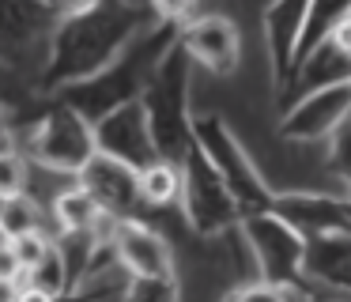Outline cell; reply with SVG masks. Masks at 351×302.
Here are the masks:
<instances>
[{"mask_svg": "<svg viewBox=\"0 0 351 302\" xmlns=\"http://www.w3.org/2000/svg\"><path fill=\"white\" fill-rule=\"evenodd\" d=\"M95 143H99V151L136 166V170H147L155 159H162L152 132V121H147V110H144V98H132V102L117 106L106 117L95 121Z\"/></svg>", "mask_w": 351, "mask_h": 302, "instance_id": "cell-10", "label": "cell"}, {"mask_svg": "<svg viewBox=\"0 0 351 302\" xmlns=\"http://www.w3.org/2000/svg\"><path fill=\"white\" fill-rule=\"evenodd\" d=\"M140 189L152 211H170L182 204V189H185V174L182 163L174 159H155L147 170H140Z\"/></svg>", "mask_w": 351, "mask_h": 302, "instance_id": "cell-18", "label": "cell"}, {"mask_svg": "<svg viewBox=\"0 0 351 302\" xmlns=\"http://www.w3.org/2000/svg\"><path fill=\"white\" fill-rule=\"evenodd\" d=\"M49 216H53V226L57 234H110V223L114 219L102 211V204L72 178L69 189L53 196L49 204Z\"/></svg>", "mask_w": 351, "mask_h": 302, "instance_id": "cell-17", "label": "cell"}, {"mask_svg": "<svg viewBox=\"0 0 351 302\" xmlns=\"http://www.w3.org/2000/svg\"><path fill=\"white\" fill-rule=\"evenodd\" d=\"M159 19L152 4H132V0H99L95 8L57 19L53 34L46 42V60L34 76V91L57 95L69 83H80L106 68L117 53L132 45L140 30H147Z\"/></svg>", "mask_w": 351, "mask_h": 302, "instance_id": "cell-1", "label": "cell"}, {"mask_svg": "<svg viewBox=\"0 0 351 302\" xmlns=\"http://www.w3.org/2000/svg\"><path fill=\"white\" fill-rule=\"evenodd\" d=\"M227 299H295V294L287 291V287H280V283H268V279H261L257 276V283H242V287H234V291H227Z\"/></svg>", "mask_w": 351, "mask_h": 302, "instance_id": "cell-23", "label": "cell"}, {"mask_svg": "<svg viewBox=\"0 0 351 302\" xmlns=\"http://www.w3.org/2000/svg\"><path fill=\"white\" fill-rule=\"evenodd\" d=\"M4 49L16 57L19 49H31L34 42H49L57 27V8L49 0H4Z\"/></svg>", "mask_w": 351, "mask_h": 302, "instance_id": "cell-16", "label": "cell"}, {"mask_svg": "<svg viewBox=\"0 0 351 302\" xmlns=\"http://www.w3.org/2000/svg\"><path fill=\"white\" fill-rule=\"evenodd\" d=\"M351 12V0H313L310 4V19H306V30H302V42H298V57H295V68L310 57L317 45H325L328 38L340 30V23L348 19ZM295 76V72H291ZM287 91V87H283Z\"/></svg>", "mask_w": 351, "mask_h": 302, "instance_id": "cell-19", "label": "cell"}, {"mask_svg": "<svg viewBox=\"0 0 351 302\" xmlns=\"http://www.w3.org/2000/svg\"><path fill=\"white\" fill-rule=\"evenodd\" d=\"M147 4L155 8V15H159V19L185 23V19H193V4H197V0H147Z\"/></svg>", "mask_w": 351, "mask_h": 302, "instance_id": "cell-24", "label": "cell"}, {"mask_svg": "<svg viewBox=\"0 0 351 302\" xmlns=\"http://www.w3.org/2000/svg\"><path fill=\"white\" fill-rule=\"evenodd\" d=\"M343 117H351V80L306 91L295 102H287L280 110L276 132L291 143H313V140H328Z\"/></svg>", "mask_w": 351, "mask_h": 302, "instance_id": "cell-9", "label": "cell"}, {"mask_svg": "<svg viewBox=\"0 0 351 302\" xmlns=\"http://www.w3.org/2000/svg\"><path fill=\"white\" fill-rule=\"evenodd\" d=\"M193 136H197V148L212 159V166L227 178V185L234 189L238 204H242V216L272 208L276 189L265 181V174L257 170V163L250 159V151L242 148V140L234 136V128H230L219 113H197Z\"/></svg>", "mask_w": 351, "mask_h": 302, "instance_id": "cell-7", "label": "cell"}, {"mask_svg": "<svg viewBox=\"0 0 351 302\" xmlns=\"http://www.w3.org/2000/svg\"><path fill=\"white\" fill-rule=\"evenodd\" d=\"M182 283L178 279H132L129 299H178Z\"/></svg>", "mask_w": 351, "mask_h": 302, "instance_id": "cell-22", "label": "cell"}, {"mask_svg": "<svg viewBox=\"0 0 351 302\" xmlns=\"http://www.w3.org/2000/svg\"><path fill=\"white\" fill-rule=\"evenodd\" d=\"M49 211H42V204L31 196V189L23 193H4L0 196V231L4 238H16V234H31V231H49Z\"/></svg>", "mask_w": 351, "mask_h": 302, "instance_id": "cell-20", "label": "cell"}, {"mask_svg": "<svg viewBox=\"0 0 351 302\" xmlns=\"http://www.w3.org/2000/svg\"><path fill=\"white\" fill-rule=\"evenodd\" d=\"M185 189H182V219L189 223L193 234L200 238H223V234L242 231V204H238L234 189L227 185L219 170L212 166V159L193 143V151L182 163Z\"/></svg>", "mask_w": 351, "mask_h": 302, "instance_id": "cell-6", "label": "cell"}, {"mask_svg": "<svg viewBox=\"0 0 351 302\" xmlns=\"http://www.w3.org/2000/svg\"><path fill=\"white\" fill-rule=\"evenodd\" d=\"M325 170L332 174V178H340L343 185L351 181V117H343L340 125L332 128V136H328Z\"/></svg>", "mask_w": 351, "mask_h": 302, "instance_id": "cell-21", "label": "cell"}, {"mask_svg": "<svg viewBox=\"0 0 351 302\" xmlns=\"http://www.w3.org/2000/svg\"><path fill=\"white\" fill-rule=\"evenodd\" d=\"M76 181L102 204L110 219H152L155 211L147 208L144 189H140V170L121 159L106 155V151H95V159L76 174Z\"/></svg>", "mask_w": 351, "mask_h": 302, "instance_id": "cell-8", "label": "cell"}, {"mask_svg": "<svg viewBox=\"0 0 351 302\" xmlns=\"http://www.w3.org/2000/svg\"><path fill=\"white\" fill-rule=\"evenodd\" d=\"M276 211L287 219L291 226L317 238V234H336V231H351V211H348V193L332 196V193H276Z\"/></svg>", "mask_w": 351, "mask_h": 302, "instance_id": "cell-14", "label": "cell"}, {"mask_svg": "<svg viewBox=\"0 0 351 302\" xmlns=\"http://www.w3.org/2000/svg\"><path fill=\"white\" fill-rule=\"evenodd\" d=\"M23 151L31 155V163L46 166L53 174H64V178H76L99 151L95 125L72 102L49 95V106L34 117L31 132H27Z\"/></svg>", "mask_w": 351, "mask_h": 302, "instance_id": "cell-5", "label": "cell"}, {"mask_svg": "<svg viewBox=\"0 0 351 302\" xmlns=\"http://www.w3.org/2000/svg\"><path fill=\"white\" fill-rule=\"evenodd\" d=\"M49 4H53L57 15L64 19V15H76V12H87V8H95L99 0H49Z\"/></svg>", "mask_w": 351, "mask_h": 302, "instance_id": "cell-25", "label": "cell"}, {"mask_svg": "<svg viewBox=\"0 0 351 302\" xmlns=\"http://www.w3.org/2000/svg\"><path fill=\"white\" fill-rule=\"evenodd\" d=\"M193 53L182 45V38L174 42V49L162 57V65L155 68L152 83L144 91V110L152 121L155 143H159L162 159L185 163V155L193 151L197 136H193V121L197 113L189 110V83H193Z\"/></svg>", "mask_w": 351, "mask_h": 302, "instance_id": "cell-3", "label": "cell"}, {"mask_svg": "<svg viewBox=\"0 0 351 302\" xmlns=\"http://www.w3.org/2000/svg\"><path fill=\"white\" fill-rule=\"evenodd\" d=\"M110 238L136 279H178L174 249L152 219H114Z\"/></svg>", "mask_w": 351, "mask_h": 302, "instance_id": "cell-12", "label": "cell"}, {"mask_svg": "<svg viewBox=\"0 0 351 302\" xmlns=\"http://www.w3.org/2000/svg\"><path fill=\"white\" fill-rule=\"evenodd\" d=\"M313 0H268L261 12V27H265V49H268V68H272V87L276 98L291 83L298 57V42H302L306 19H310Z\"/></svg>", "mask_w": 351, "mask_h": 302, "instance_id": "cell-11", "label": "cell"}, {"mask_svg": "<svg viewBox=\"0 0 351 302\" xmlns=\"http://www.w3.org/2000/svg\"><path fill=\"white\" fill-rule=\"evenodd\" d=\"M306 279L313 294L351 299V231L306 238Z\"/></svg>", "mask_w": 351, "mask_h": 302, "instance_id": "cell-15", "label": "cell"}, {"mask_svg": "<svg viewBox=\"0 0 351 302\" xmlns=\"http://www.w3.org/2000/svg\"><path fill=\"white\" fill-rule=\"evenodd\" d=\"M238 234L250 246L261 279L287 287L295 299H313V287L306 279V234L298 226H291L276 208H265L242 216Z\"/></svg>", "mask_w": 351, "mask_h": 302, "instance_id": "cell-4", "label": "cell"}, {"mask_svg": "<svg viewBox=\"0 0 351 302\" xmlns=\"http://www.w3.org/2000/svg\"><path fill=\"white\" fill-rule=\"evenodd\" d=\"M332 38H336V42H340V45H343V49H348V53H351V12H348V19L340 23V30H336Z\"/></svg>", "mask_w": 351, "mask_h": 302, "instance_id": "cell-26", "label": "cell"}, {"mask_svg": "<svg viewBox=\"0 0 351 302\" xmlns=\"http://www.w3.org/2000/svg\"><path fill=\"white\" fill-rule=\"evenodd\" d=\"M182 45L197 65L215 76H230L242 60V34L227 15H193L182 27Z\"/></svg>", "mask_w": 351, "mask_h": 302, "instance_id": "cell-13", "label": "cell"}, {"mask_svg": "<svg viewBox=\"0 0 351 302\" xmlns=\"http://www.w3.org/2000/svg\"><path fill=\"white\" fill-rule=\"evenodd\" d=\"M182 27L185 23L155 19L152 27L140 30L129 49L117 53L106 68H99L95 76H87V80H80V83L61 87L57 98L72 102L91 125L99 117H106L110 110H117V106L132 102V98H144L155 68L162 65V57H167V53L174 49V42L182 38Z\"/></svg>", "mask_w": 351, "mask_h": 302, "instance_id": "cell-2", "label": "cell"}]
</instances>
